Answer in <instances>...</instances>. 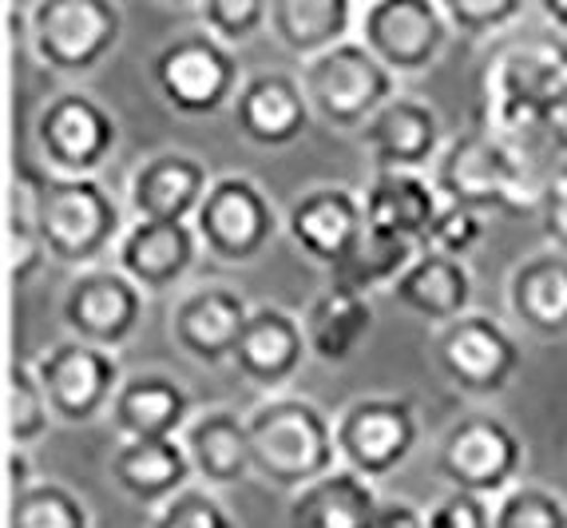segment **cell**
<instances>
[{
  "instance_id": "1",
  "label": "cell",
  "mask_w": 567,
  "mask_h": 528,
  "mask_svg": "<svg viewBox=\"0 0 567 528\" xmlns=\"http://www.w3.org/2000/svg\"><path fill=\"white\" fill-rule=\"evenodd\" d=\"M433 183L449 207L476 211V215H520L539 211L548 175L524 160L504 135L488 123L449 135L433 163Z\"/></svg>"
},
{
  "instance_id": "2",
  "label": "cell",
  "mask_w": 567,
  "mask_h": 528,
  "mask_svg": "<svg viewBox=\"0 0 567 528\" xmlns=\"http://www.w3.org/2000/svg\"><path fill=\"white\" fill-rule=\"evenodd\" d=\"M250 461L255 477L293 497L306 485L322 481L341 465L333 441V417L302 394L262 397L246 409Z\"/></svg>"
},
{
  "instance_id": "3",
  "label": "cell",
  "mask_w": 567,
  "mask_h": 528,
  "mask_svg": "<svg viewBox=\"0 0 567 528\" xmlns=\"http://www.w3.org/2000/svg\"><path fill=\"white\" fill-rule=\"evenodd\" d=\"M567 68V40L551 29L508 32L496 40L481 68L484 120L508 143H528L539 135V115L551 84Z\"/></svg>"
},
{
  "instance_id": "4",
  "label": "cell",
  "mask_w": 567,
  "mask_h": 528,
  "mask_svg": "<svg viewBox=\"0 0 567 528\" xmlns=\"http://www.w3.org/2000/svg\"><path fill=\"white\" fill-rule=\"evenodd\" d=\"M132 219L104 180H40V226H44L48 258L72 271L107 266Z\"/></svg>"
},
{
  "instance_id": "5",
  "label": "cell",
  "mask_w": 567,
  "mask_h": 528,
  "mask_svg": "<svg viewBox=\"0 0 567 528\" xmlns=\"http://www.w3.org/2000/svg\"><path fill=\"white\" fill-rule=\"evenodd\" d=\"M524 461L528 453L520 434L488 409H473L449 422L433 445V469L445 481V493L481 497L488 505L524 481Z\"/></svg>"
},
{
  "instance_id": "6",
  "label": "cell",
  "mask_w": 567,
  "mask_h": 528,
  "mask_svg": "<svg viewBox=\"0 0 567 528\" xmlns=\"http://www.w3.org/2000/svg\"><path fill=\"white\" fill-rule=\"evenodd\" d=\"M24 40L44 72L92 75L123 40V9L115 0H37L24 9Z\"/></svg>"
},
{
  "instance_id": "7",
  "label": "cell",
  "mask_w": 567,
  "mask_h": 528,
  "mask_svg": "<svg viewBox=\"0 0 567 528\" xmlns=\"http://www.w3.org/2000/svg\"><path fill=\"white\" fill-rule=\"evenodd\" d=\"M40 167L60 180H100L120 151V120L84 88H60L40 104L32 123Z\"/></svg>"
},
{
  "instance_id": "8",
  "label": "cell",
  "mask_w": 567,
  "mask_h": 528,
  "mask_svg": "<svg viewBox=\"0 0 567 528\" xmlns=\"http://www.w3.org/2000/svg\"><path fill=\"white\" fill-rule=\"evenodd\" d=\"M298 80H302L313 120L346 135H358L393 95H401V80L358 37L306 60Z\"/></svg>"
},
{
  "instance_id": "9",
  "label": "cell",
  "mask_w": 567,
  "mask_h": 528,
  "mask_svg": "<svg viewBox=\"0 0 567 528\" xmlns=\"http://www.w3.org/2000/svg\"><path fill=\"white\" fill-rule=\"evenodd\" d=\"M243 68H238L235 48L215 40L207 29H183L163 40L152 57V84L171 112L203 120L235 104L243 88Z\"/></svg>"
},
{
  "instance_id": "10",
  "label": "cell",
  "mask_w": 567,
  "mask_h": 528,
  "mask_svg": "<svg viewBox=\"0 0 567 528\" xmlns=\"http://www.w3.org/2000/svg\"><path fill=\"white\" fill-rule=\"evenodd\" d=\"M282 231L275 199L250 175H215L199 215H195V235L203 243V255L223 266H250L270 251V243Z\"/></svg>"
},
{
  "instance_id": "11",
  "label": "cell",
  "mask_w": 567,
  "mask_h": 528,
  "mask_svg": "<svg viewBox=\"0 0 567 528\" xmlns=\"http://www.w3.org/2000/svg\"><path fill=\"white\" fill-rule=\"evenodd\" d=\"M433 366L456 394L488 402L512 389L524 369V349L501 318L468 311L433 334Z\"/></svg>"
},
{
  "instance_id": "12",
  "label": "cell",
  "mask_w": 567,
  "mask_h": 528,
  "mask_svg": "<svg viewBox=\"0 0 567 528\" xmlns=\"http://www.w3.org/2000/svg\"><path fill=\"white\" fill-rule=\"evenodd\" d=\"M333 441L346 469L365 481H385L421 445V417L409 397L365 394L333 414Z\"/></svg>"
},
{
  "instance_id": "13",
  "label": "cell",
  "mask_w": 567,
  "mask_h": 528,
  "mask_svg": "<svg viewBox=\"0 0 567 528\" xmlns=\"http://www.w3.org/2000/svg\"><path fill=\"white\" fill-rule=\"evenodd\" d=\"M358 40L398 80H409L436 68L453 24L441 0H365L358 9Z\"/></svg>"
},
{
  "instance_id": "14",
  "label": "cell",
  "mask_w": 567,
  "mask_h": 528,
  "mask_svg": "<svg viewBox=\"0 0 567 528\" xmlns=\"http://www.w3.org/2000/svg\"><path fill=\"white\" fill-rule=\"evenodd\" d=\"M32 369L48 394L52 417L64 425H92L112 414V402L127 377L112 349H95L76 338L44 346L32 358Z\"/></svg>"
},
{
  "instance_id": "15",
  "label": "cell",
  "mask_w": 567,
  "mask_h": 528,
  "mask_svg": "<svg viewBox=\"0 0 567 528\" xmlns=\"http://www.w3.org/2000/svg\"><path fill=\"white\" fill-rule=\"evenodd\" d=\"M143 314H147V294L112 263L72 274L60 298V322L68 338L112 354L135 338Z\"/></svg>"
},
{
  "instance_id": "16",
  "label": "cell",
  "mask_w": 567,
  "mask_h": 528,
  "mask_svg": "<svg viewBox=\"0 0 567 528\" xmlns=\"http://www.w3.org/2000/svg\"><path fill=\"white\" fill-rule=\"evenodd\" d=\"M282 231L313 266L338 271L369 231L361 191L350 183H313L286 207Z\"/></svg>"
},
{
  "instance_id": "17",
  "label": "cell",
  "mask_w": 567,
  "mask_h": 528,
  "mask_svg": "<svg viewBox=\"0 0 567 528\" xmlns=\"http://www.w3.org/2000/svg\"><path fill=\"white\" fill-rule=\"evenodd\" d=\"M250 302L230 283H199L175 298L167 334L183 358L195 366H223L235 358L238 338L250 322Z\"/></svg>"
},
{
  "instance_id": "18",
  "label": "cell",
  "mask_w": 567,
  "mask_h": 528,
  "mask_svg": "<svg viewBox=\"0 0 567 528\" xmlns=\"http://www.w3.org/2000/svg\"><path fill=\"white\" fill-rule=\"evenodd\" d=\"M445 123L425 95L401 92L358 132L369 171H433L445 148Z\"/></svg>"
},
{
  "instance_id": "19",
  "label": "cell",
  "mask_w": 567,
  "mask_h": 528,
  "mask_svg": "<svg viewBox=\"0 0 567 528\" xmlns=\"http://www.w3.org/2000/svg\"><path fill=\"white\" fill-rule=\"evenodd\" d=\"M215 175L199 155L163 148L143 155L127 175V215L147 223H195Z\"/></svg>"
},
{
  "instance_id": "20",
  "label": "cell",
  "mask_w": 567,
  "mask_h": 528,
  "mask_svg": "<svg viewBox=\"0 0 567 528\" xmlns=\"http://www.w3.org/2000/svg\"><path fill=\"white\" fill-rule=\"evenodd\" d=\"M310 362V346H306L302 331V314L275 306V302H262L250 311L243 338L230 366L243 377L246 386L262 389L266 397L286 394L293 377L302 374V366Z\"/></svg>"
},
{
  "instance_id": "21",
  "label": "cell",
  "mask_w": 567,
  "mask_h": 528,
  "mask_svg": "<svg viewBox=\"0 0 567 528\" xmlns=\"http://www.w3.org/2000/svg\"><path fill=\"white\" fill-rule=\"evenodd\" d=\"M230 115H235L238 135L266 151L298 143L313 123L302 80L290 72H278V68L246 75L235 104H230Z\"/></svg>"
},
{
  "instance_id": "22",
  "label": "cell",
  "mask_w": 567,
  "mask_h": 528,
  "mask_svg": "<svg viewBox=\"0 0 567 528\" xmlns=\"http://www.w3.org/2000/svg\"><path fill=\"white\" fill-rule=\"evenodd\" d=\"M203 255V243L195 235V223H147L132 219L115 246L112 266L123 271L143 294H167L187 283Z\"/></svg>"
},
{
  "instance_id": "23",
  "label": "cell",
  "mask_w": 567,
  "mask_h": 528,
  "mask_svg": "<svg viewBox=\"0 0 567 528\" xmlns=\"http://www.w3.org/2000/svg\"><path fill=\"white\" fill-rule=\"evenodd\" d=\"M195 414V397L179 377L140 369L123 377L107 422L120 441H179Z\"/></svg>"
},
{
  "instance_id": "24",
  "label": "cell",
  "mask_w": 567,
  "mask_h": 528,
  "mask_svg": "<svg viewBox=\"0 0 567 528\" xmlns=\"http://www.w3.org/2000/svg\"><path fill=\"white\" fill-rule=\"evenodd\" d=\"M361 207H365V226L373 235H393L425 246L436 215L445 211V199L429 171H369L361 187Z\"/></svg>"
},
{
  "instance_id": "25",
  "label": "cell",
  "mask_w": 567,
  "mask_h": 528,
  "mask_svg": "<svg viewBox=\"0 0 567 528\" xmlns=\"http://www.w3.org/2000/svg\"><path fill=\"white\" fill-rule=\"evenodd\" d=\"M183 449L195 469V481L207 489H230L255 477L250 461V434H246V414L235 406H203L183 429Z\"/></svg>"
},
{
  "instance_id": "26",
  "label": "cell",
  "mask_w": 567,
  "mask_h": 528,
  "mask_svg": "<svg viewBox=\"0 0 567 528\" xmlns=\"http://www.w3.org/2000/svg\"><path fill=\"white\" fill-rule=\"evenodd\" d=\"M107 477L140 509L159 512L195 485L183 441H120L107 457Z\"/></svg>"
},
{
  "instance_id": "27",
  "label": "cell",
  "mask_w": 567,
  "mask_h": 528,
  "mask_svg": "<svg viewBox=\"0 0 567 528\" xmlns=\"http://www.w3.org/2000/svg\"><path fill=\"white\" fill-rule=\"evenodd\" d=\"M504 298L508 314L528 334L544 342L567 338V255L556 246L524 255L512 266Z\"/></svg>"
},
{
  "instance_id": "28",
  "label": "cell",
  "mask_w": 567,
  "mask_h": 528,
  "mask_svg": "<svg viewBox=\"0 0 567 528\" xmlns=\"http://www.w3.org/2000/svg\"><path fill=\"white\" fill-rule=\"evenodd\" d=\"M389 294L398 298V306H405L421 322H433L436 331H441V326H449V322L464 318V314L473 311L476 291L468 263L436 255V251H421Z\"/></svg>"
},
{
  "instance_id": "29",
  "label": "cell",
  "mask_w": 567,
  "mask_h": 528,
  "mask_svg": "<svg viewBox=\"0 0 567 528\" xmlns=\"http://www.w3.org/2000/svg\"><path fill=\"white\" fill-rule=\"evenodd\" d=\"M378 505L373 481L338 465L330 477L293 493L286 505V528H373Z\"/></svg>"
},
{
  "instance_id": "30",
  "label": "cell",
  "mask_w": 567,
  "mask_h": 528,
  "mask_svg": "<svg viewBox=\"0 0 567 528\" xmlns=\"http://www.w3.org/2000/svg\"><path fill=\"white\" fill-rule=\"evenodd\" d=\"M373 322H378L373 318V298L326 286L322 294H313L302 314L310 358H318L322 366H346V362H353L358 349L369 342V334H373Z\"/></svg>"
},
{
  "instance_id": "31",
  "label": "cell",
  "mask_w": 567,
  "mask_h": 528,
  "mask_svg": "<svg viewBox=\"0 0 567 528\" xmlns=\"http://www.w3.org/2000/svg\"><path fill=\"white\" fill-rule=\"evenodd\" d=\"M353 0H270V37L306 64L358 37Z\"/></svg>"
},
{
  "instance_id": "32",
  "label": "cell",
  "mask_w": 567,
  "mask_h": 528,
  "mask_svg": "<svg viewBox=\"0 0 567 528\" xmlns=\"http://www.w3.org/2000/svg\"><path fill=\"white\" fill-rule=\"evenodd\" d=\"M40 180L44 167L20 163L9 187V219H4V271L12 286H29L48 263L44 226H40Z\"/></svg>"
},
{
  "instance_id": "33",
  "label": "cell",
  "mask_w": 567,
  "mask_h": 528,
  "mask_svg": "<svg viewBox=\"0 0 567 528\" xmlns=\"http://www.w3.org/2000/svg\"><path fill=\"white\" fill-rule=\"evenodd\" d=\"M416 255H421V246L409 243V238L373 235V231H365V238L358 243V251H353L338 271L326 274V278H330L326 286H338V291L373 298L378 291H393L401 274L413 266Z\"/></svg>"
},
{
  "instance_id": "34",
  "label": "cell",
  "mask_w": 567,
  "mask_h": 528,
  "mask_svg": "<svg viewBox=\"0 0 567 528\" xmlns=\"http://www.w3.org/2000/svg\"><path fill=\"white\" fill-rule=\"evenodd\" d=\"M56 425L48 394L40 386L32 362H12L9 366V389H4V434H9V449H32L48 437V429Z\"/></svg>"
},
{
  "instance_id": "35",
  "label": "cell",
  "mask_w": 567,
  "mask_h": 528,
  "mask_svg": "<svg viewBox=\"0 0 567 528\" xmlns=\"http://www.w3.org/2000/svg\"><path fill=\"white\" fill-rule=\"evenodd\" d=\"M9 528H92V509L72 485L56 477H40L12 497Z\"/></svg>"
},
{
  "instance_id": "36",
  "label": "cell",
  "mask_w": 567,
  "mask_h": 528,
  "mask_svg": "<svg viewBox=\"0 0 567 528\" xmlns=\"http://www.w3.org/2000/svg\"><path fill=\"white\" fill-rule=\"evenodd\" d=\"M492 528H567V500L548 485L520 481L492 500Z\"/></svg>"
},
{
  "instance_id": "37",
  "label": "cell",
  "mask_w": 567,
  "mask_h": 528,
  "mask_svg": "<svg viewBox=\"0 0 567 528\" xmlns=\"http://www.w3.org/2000/svg\"><path fill=\"white\" fill-rule=\"evenodd\" d=\"M441 4L453 24V37L464 40H504L516 32L520 20H528L520 0H441Z\"/></svg>"
},
{
  "instance_id": "38",
  "label": "cell",
  "mask_w": 567,
  "mask_h": 528,
  "mask_svg": "<svg viewBox=\"0 0 567 528\" xmlns=\"http://www.w3.org/2000/svg\"><path fill=\"white\" fill-rule=\"evenodd\" d=\"M195 17H199V29H207L227 48L250 44L258 32L270 29V4L262 0H203Z\"/></svg>"
},
{
  "instance_id": "39",
  "label": "cell",
  "mask_w": 567,
  "mask_h": 528,
  "mask_svg": "<svg viewBox=\"0 0 567 528\" xmlns=\"http://www.w3.org/2000/svg\"><path fill=\"white\" fill-rule=\"evenodd\" d=\"M147 528H238V520L215 489L190 485L187 493L167 500L159 512H152Z\"/></svg>"
},
{
  "instance_id": "40",
  "label": "cell",
  "mask_w": 567,
  "mask_h": 528,
  "mask_svg": "<svg viewBox=\"0 0 567 528\" xmlns=\"http://www.w3.org/2000/svg\"><path fill=\"white\" fill-rule=\"evenodd\" d=\"M484 231H488V223H484V215H476V211H464V207H449L436 215L433 231H429L425 246L421 251H436V255H449V258H468L476 251V246L484 243Z\"/></svg>"
},
{
  "instance_id": "41",
  "label": "cell",
  "mask_w": 567,
  "mask_h": 528,
  "mask_svg": "<svg viewBox=\"0 0 567 528\" xmlns=\"http://www.w3.org/2000/svg\"><path fill=\"white\" fill-rule=\"evenodd\" d=\"M429 528H492V505L464 493H445L429 505Z\"/></svg>"
},
{
  "instance_id": "42",
  "label": "cell",
  "mask_w": 567,
  "mask_h": 528,
  "mask_svg": "<svg viewBox=\"0 0 567 528\" xmlns=\"http://www.w3.org/2000/svg\"><path fill=\"white\" fill-rule=\"evenodd\" d=\"M539 223H544L548 246H556V251L567 255V167H559L548 180V187H544V199H539Z\"/></svg>"
},
{
  "instance_id": "43",
  "label": "cell",
  "mask_w": 567,
  "mask_h": 528,
  "mask_svg": "<svg viewBox=\"0 0 567 528\" xmlns=\"http://www.w3.org/2000/svg\"><path fill=\"white\" fill-rule=\"evenodd\" d=\"M539 132H544V143L556 155L559 167H567V68L551 84L548 100H544V115H539Z\"/></svg>"
},
{
  "instance_id": "44",
  "label": "cell",
  "mask_w": 567,
  "mask_h": 528,
  "mask_svg": "<svg viewBox=\"0 0 567 528\" xmlns=\"http://www.w3.org/2000/svg\"><path fill=\"white\" fill-rule=\"evenodd\" d=\"M373 528H429V509L409 497H381Z\"/></svg>"
},
{
  "instance_id": "45",
  "label": "cell",
  "mask_w": 567,
  "mask_h": 528,
  "mask_svg": "<svg viewBox=\"0 0 567 528\" xmlns=\"http://www.w3.org/2000/svg\"><path fill=\"white\" fill-rule=\"evenodd\" d=\"M40 477H32V465H29V449H9V489L12 497L24 493L29 485H37Z\"/></svg>"
},
{
  "instance_id": "46",
  "label": "cell",
  "mask_w": 567,
  "mask_h": 528,
  "mask_svg": "<svg viewBox=\"0 0 567 528\" xmlns=\"http://www.w3.org/2000/svg\"><path fill=\"white\" fill-rule=\"evenodd\" d=\"M536 17L544 20V29H551L556 37L567 40V0H539Z\"/></svg>"
}]
</instances>
